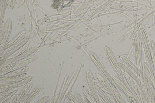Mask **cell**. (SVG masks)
I'll return each instance as SVG.
<instances>
[{"label": "cell", "mask_w": 155, "mask_h": 103, "mask_svg": "<svg viewBox=\"0 0 155 103\" xmlns=\"http://www.w3.org/2000/svg\"><path fill=\"white\" fill-rule=\"evenodd\" d=\"M29 68L28 66H24L0 75V78H8L20 76L25 73Z\"/></svg>", "instance_id": "ba28073f"}, {"label": "cell", "mask_w": 155, "mask_h": 103, "mask_svg": "<svg viewBox=\"0 0 155 103\" xmlns=\"http://www.w3.org/2000/svg\"><path fill=\"white\" fill-rule=\"evenodd\" d=\"M37 48V47H34L26 50L20 55L14 58L12 63L15 62L30 56L31 55L36 51Z\"/></svg>", "instance_id": "7c38bea8"}, {"label": "cell", "mask_w": 155, "mask_h": 103, "mask_svg": "<svg viewBox=\"0 0 155 103\" xmlns=\"http://www.w3.org/2000/svg\"><path fill=\"white\" fill-rule=\"evenodd\" d=\"M93 53H90V56L103 76L110 83L115 94L118 91V86L110 75L98 60L99 58Z\"/></svg>", "instance_id": "7a4b0ae2"}, {"label": "cell", "mask_w": 155, "mask_h": 103, "mask_svg": "<svg viewBox=\"0 0 155 103\" xmlns=\"http://www.w3.org/2000/svg\"><path fill=\"white\" fill-rule=\"evenodd\" d=\"M41 86L35 87L31 91L25 98L22 103H30L40 92Z\"/></svg>", "instance_id": "8fae6325"}, {"label": "cell", "mask_w": 155, "mask_h": 103, "mask_svg": "<svg viewBox=\"0 0 155 103\" xmlns=\"http://www.w3.org/2000/svg\"><path fill=\"white\" fill-rule=\"evenodd\" d=\"M12 98L7 99L1 103H9Z\"/></svg>", "instance_id": "e0dca14e"}, {"label": "cell", "mask_w": 155, "mask_h": 103, "mask_svg": "<svg viewBox=\"0 0 155 103\" xmlns=\"http://www.w3.org/2000/svg\"><path fill=\"white\" fill-rule=\"evenodd\" d=\"M18 89L19 88L18 87L13 88L0 93V103L12 98L17 92Z\"/></svg>", "instance_id": "30bf717a"}, {"label": "cell", "mask_w": 155, "mask_h": 103, "mask_svg": "<svg viewBox=\"0 0 155 103\" xmlns=\"http://www.w3.org/2000/svg\"><path fill=\"white\" fill-rule=\"evenodd\" d=\"M38 57V56L37 55H33L12 63L6 67L0 70V75L24 67L25 66L35 60Z\"/></svg>", "instance_id": "6da1fadb"}, {"label": "cell", "mask_w": 155, "mask_h": 103, "mask_svg": "<svg viewBox=\"0 0 155 103\" xmlns=\"http://www.w3.org/2000/svg\"><path fill=\"white\" fill-rule=\"evenodd\" d=\"M61 94H58L54 95L45 103H58L61 99Z\"/></svg>", "instance_id": "5bb4252c"}, {"label": "cell", "mask_w": 155, "mask_h": 103, "mask_svg": "<svg viewBox=\"0 0 155 103\" xmlns=\"http://www.w3.org/2000/svg\"><path fill=\"white\" fill-rule=\"evenodd\" d=\"M97 76L99 82L104 89L110 95H114L115 92L110 84L100 74L97 73Z\"/></svg>", "instance_id": "52a82bcc"}, {"label": "cell", "mask_w": 155, "mask_h": 103, "mask_svg": "<svg viewBox=\"0 0 155 103\" xmlns=\"http://www.w3.org/2000/svg\"><path fill=\"white\" fill-rule=\"evenodd\" d=\"M28 47V46L27 45L22 47L10 56L8 58H15L26 50Z\"/></svg>", "instance_id": "4fadbf2b"}, {"label": "cell", "mask_w": 155, "mask_h": 103, "mask_svg": "<svg viewBox=\"0 0 155 103\" xmlns=\"http://www.w3.org/2000/svg\"><path fill=\"white\" fill-rule=\"evenodd\" d=\"M49 96L47 95L41 98L35 103H45L48 100Z\"/></svg>", "instance_id": "9a60e30c"}, {"label": "cell", "mask_w": 155, "mask_h": 103, "mask_svg": "<svg viewBox=\"0 0 155 103\" xmlns=\"http://www.w3.org/2000/svg\"><path fill=\"white\" fill-rule=\"evenodd\" d=\"M18 96L17 95H15L12 98V99L9 103H16Z\"/></svg>", "instance_id": "2e32d148"}, {"label": "cell", "mask_w": 155, "mask_h": 103, "mask_svg": "<svg viewBox=\"0 0 155 103\" xmlns=\"http://www.w3.org/2000/svg\"><path fill=\"white\" fill-rule=\"evenodd\" d=\"M111 51L108 50H107L106 51L107 54V57L109 58V59L111 63V64L113 68V69L114 70L118 76L119 78H120L122 79L121 77V72L119 69V68L117 66V63H116V61L115 58H114V56L113 54L111 53Z\"/></svg>", "instance_id": "9c48e42d"}, {"label": "cell", "mask_w": 155, "mask_h": 103, "mask_svg": "<svg viewBox=\"0 0 155 103\" xmlns=\"http://www.w3.org/2000/svg\"><path fill=\"white\" fill-rule=\"evenodd\" d=\"M28 76V74L25 73L21 75L16 77L0 78V86L17 82Z\"/></svg>", "instance_id": "8992f818"}, {"label": "cell", "mask_w": 155, "mask_h": 103, "mask_svg": "<svg viewBox=\"0 0 155 103\" xmlns=\"http://www.w3.org/2000/svg\"><path fill=\"white\" fill-rule=\"evenodd\" d=\"M86 77L87 83L90 91L94 96L95 99L97 100L98 98L97 91L96 87L94 77L92 73L89 70H88L86 72Z\"/></svg>", "instance_id": "277c9868"}, {"label": "cell", "mask_w": 155, "mask_h": 103, "mask_svg": "<svg viewBox=\"0 0 155 103\" xmlns=\"http://www.w3.org/2000/svg\"><path fill=\"white\" fill-rule=\"evenodd\" d=\"M34 78L33 76H28L17 82L1 86H0V93L13 88H19L22 86L25 85L28 82L33 80Z\"/></svg>", "instance_id": "3957f363"}, {"label": "cell", "mask_w": 155, "mask_h": 103, "mask_svg": "<svg viewBox=\"0 0 155 103\" xmlns=\"http://www.w3.org/2000/svg\"><path fill=\"white\" fill-rule=\"evenodd\" d=\"M33 81H31L24 85L18 96L16 103H22L25 98L30 93L32 87Z\"/></svg>", "instance_id": "5b68a950"}]
</instances>
